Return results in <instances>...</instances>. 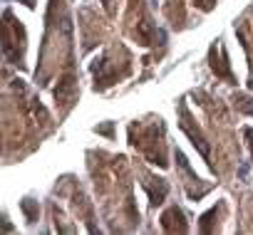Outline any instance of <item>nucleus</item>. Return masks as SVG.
<instances>
[{
	"label": "nucleus",
	"instance_id": "3",
	"mask_svg": "<svg viewBox=\"0 0 253 235\" xmlns=\"http://www.w3.org/2000/svg\"><path fill=\"white\" fill-rule=\"evenodd\" d=\"M92 72H94V89H97V92H104L109 84H114L117 79H122V77L126 74V72H117V67L112 65V60H109V57L94 60Z\"/></svg>",
	"mask_w": 253,
	"mask_h": 235
},
{
	"label": "nucleus",
	"instance_id": "12",
	"mask_svg": "<svg viewBox=\"0 0 253 235\" xmlns=\"http://www.w3.org/2000/svg\"><path fill=\"white\" fill-rule=\"evenodd\" d=\"M196 3V8H201L204 13H211L213 8H216V0H194Z\"/></svg>",
	"mask_w": 253,
	"mask_h": 235
},
{
	"label": "nucleus",
	"instance_id": "9",
	"mask_svg": "<svg viewBox=\"0 0 253 235\" xmlns=\"http://www.w3.org/2000/svg\"><path fill=\"white\" fill-rule=\"evenodd\" d=\"M233 104H236L241 111L253 114V99H251V97H246V94H233Z\"/></svg>",
	"mask_w": 253,
	"mask_h": 235
},
{
	"label": "nucleus",
	"instance_id": "2",
	"mask_svg": "<svg viewBox=\"0 0 253 235\" xmlns=\"http://www.w3.org/2000/svg\"><path fill=\"white\" fill-rule=\"evenodd\" d=\"M179 116H181V122H179L181 132L191 139V144L199 149V154H201V156L209 161V166L213 168V164H211V146H209L206 136L199 132V127H194V119H191V114H189V109H186V101H184V99L179 101Z\"/></svg>",
	"mask_w": 253,
	"mask_h": 235
},
{
	"label": "nucleus",
	"instance_id": "8",
	"mask_svg": "<svg viewBox=\"0 0 253 235\" xmlns=\"http://www.w3.org/2000/svg\"><path fill=\"white\" fill-rule=\"evenodd\" d=\"M223 210V203H218V208H211L209 213H204L201 215V223H199V230L204 233V235H209V233H213V218H218V213Z\"/></svg>",
	"mask_w": 253,
	"mask_h": 235
},
{
	"label": "nucleus",
	"instance_id": "10",
	"mask_svg": "<svg viewBox=\"0 0 253 235\" xmlns=\"http://www.w3.org/2000/svg\"><path fill=\"white\" fill-rule=\"evenodd\" d=\"M20 205H23V210H25L28 220H30V223H35V220H38V213H40L38 203H35V201H30V198H25V201H23Z\"/></svg>",
	"mask_w": 253,
	"mask_h": 235
},
{
	"label": "nucleus",
	"instance_id": "7",
	"mask_svg": "<svg viewBox=\"0 0 253 235\" xmlns=\"http://www.w3.org/2000/svg\"><path fill=\"white\" fill-rule=\"evenodd\" d=\"M75 94H77V79H75V74H65L55 87V99L60 104H70L75 99Z\"/></svg>",
	"mask_w": 253,
	"mask_h": 235
},
{
	"label": "nucleus",
	"instance_id": "14",
	"mask_svg": "<svg viewBox=\"0 0 253 235\" xmlns=\"http://www.w3.org/2000/svg\"><path fill=\"white\" fill-rule=\"evenodd\" d=\"M20 3H25V5H28V8H30V10H33V8H35V0H20Z\"/></svg>",
	"mask_w": 253,
	"mask_h": 235
},
{
	"label": "nucleus",
	"instance_id": "6",
	"mask_svg": "<svg viewBox=\"0 0 253 235\" xmlns=\"http://www.w3.org/2000/svg\"><path fill=\"white\" fill-rule=\"evenodd\" d=\"M144 188H147V193H149V203H152V205H162L164 198H167V193H169V183H167L164 178H154V176H147Z\"/></svg>",
	"mask_w": 253,
	"mask_h": 235
},
{
	"label": "nucleus",
	"instance_id": "1",
	"mask_svg": "<svg viewBox=\"0 0 253 235\" xmlns=\"http://www.w3.org/2000/svg\"><path fill=\"white\" fill-rule=\"evenodd\" d=\"M129 139H132V146H137L152 164L167 168L169 161H167V154H164V124L162 119H157V124L147 127L142 136H134V132H129Z\"/></svg>",
	"mask_w": 253,
	"mask_h": 235
},
{
	"label": "nucleus",
	"instance_id": "11",
	"mask_svg": "<svg viewBox=\"0 0 253 235\" xmlns=\"http://www.w3.org/2000/svg\"><path fill=\"white\" fill-rule=\"evenodd\" d=\"M94 132H97V134H104V136H109V139H112V136H114V122H107V124L97 127Z\"/></svg>",
	"mask_w": 253,
	"mask_h": 235
},
{
	"label": "nucleus",
	"instance_id": "5",
	"mask_svg": "<svg viewBox=\"0 0 253 235\" xmlns=\"http://www.w3.org/2000/svg\"><path fill=\"white\" fill-rule=\"evenodd\" d=\"M162 228H164V233H186L189 223H186L181 208H176V205L167 208L164 215H162Z\"/></svg>",
	"mask_w": 253,
	"mask_h": 235
},
{
	"label": "nucleus",
	"instance_id": "15",
	"mask_svg": "<svg viewBox=\"0 0 253 235\" xmlns=\"http://www.w3.org/2000/svg\"><path fill=\"white\" fill-rule=\"evenodd\" d=\"M104 3V8H107V13H112V0H102Z\"/></svg>",
	"mask_w": 253,
	"mask_h": 235
},
{
	"label": "nucleus",
	"instance_id": "13",
	"mask_svg": "<svg viewBox=\"0 0 253 235\" xmlns=\"http://www.w3.org/2000/svg\"><path fill=\"white\" fill-rule=\"evenodd\" d=\"M243 136L248 139V149H251V154H253V129L246 127V129H243Z\"/></svg>",
	"mask_w": 253,
	"mask_h": 235
},
{
	"label": "nucleus",
	"instance_id": "4",
	"mask_svg": "<svg viewBox=\"0 0 253 235\" xmlns=\"http://www.w3.org/2000/svg\"><path fill=\"white\" fill-rule=\"evenodd\" d=\"M209 62H211V69L216 77L226 79L228 84H236V74L231 72V62H228V52L223 45H211L209 50Z\"/></svg>",
	"mask_w": 253,
	"mask_h": 235
}]
</instances>
